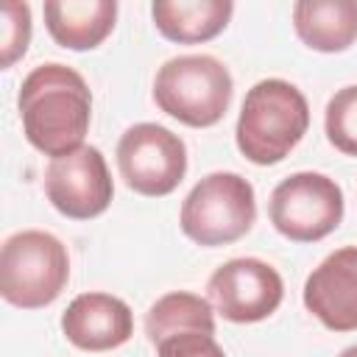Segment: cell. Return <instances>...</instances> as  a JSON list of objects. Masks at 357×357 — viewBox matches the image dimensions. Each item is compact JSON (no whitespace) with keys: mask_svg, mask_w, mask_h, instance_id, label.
<instances>
[{"mask_svg":"<svg viewBox=\"0 0 357 357\" xmlns=\"http://www.w3.org/2000/svg\"><path fill=\"white\" fill-rule=\"evenodd\" d=\"M159 357H226L223 349L218 346L215 335L201 332V329H187V332H173L156 343Z\"/></svg>","mask_w":357,"mask_h":357,"instance_id":"obj_18","label":"cell"},{"mask_svg":"<svg viewBox=\"0 0 357 357\" xmlns=\"http://www.w3.org/2000/svg\"><path fill=\"white\" fill-rule=\"evenodd\" d=\"M271 223L293 243H315L343 220V190L335 178L312 170L282 178L271 192Z\"/></svg>","mask_w":357,"mask_h":357,"instance_id":"obj_6","label":"cell"},{"mask_svg":"<svg viewBox=\"0 0 357 357\" xmlns=\"http://www.w3.org/2000/svg\"><path fill=\"white\" fill-rule=\"evenodd\" d=\"M231 0H156L151 6L156 31L178 45L215 39L231 20Z\"/></svg>","mask_w":357,"mask_h":357,"instance_id":"obj_13","label":"cell"},{"mask_svg":"<svg viewBox=\"0 0 357 357\" xmlns=\"http://www.w3.org/2000/svg\"><path fill=\"white\" fill-rule=\"evenodd\" d=\"M340 357H357V346H349V349H343V351H340Z\"/></svg>","mask_w":357,"mask_h":357,"instance_id":"obj_19","label":"cell"},{"mask_svg":"<svg viewBox=\"0 0 357 357\" xmlns=\"http://www.w3.org/2000/svg\"><path fill=\"white\" fill-rule=\"evenodd\" d=\"M61 332L81 351H112L134 335V315L112 293H81L67 304Z\"/></svg>","mask_w":357,"mask_h":357,"instance_id":"obj_11","label":"cell"},{"mask_svg":"<svg viewBox=\"0 0 357 357\" xmlns=\"http://www.w3.org/2000/svg\"><path fill=\"white\" fill-rule=\"evenodd\" d=\"M298 39L321 53H340L357 39L354 0H298L293 6Z\"/></svg>","mask_w":357,"mask_h":357,"instance_id":"obj_14","label":"cell"},{"mask_svg":"<svg viewBox=\"0 0 357 357\" xmlns=\"http://www.w3.org/2000/svg\"><path fill=\"white\" fill-rule=\"evenodd\" d=\"M123 181L148 198L170 195L187 173V148L178 134L159 123H137L117 142Z\"/></svg>","mask_w":357,"mask_h":357,"instance_id":"obj_7","label":"cell"},{"mask_svg":"<svg viewBox=\"0 0 357 357\" xmlns=\"http://www.w3.org/2000/svg\"><path fill=\"white\" fill-rule=\"evenodd\" d=\"M114 0H47L45 25L56 45L67 50H92L114 28Z\"/></svg>","mask_w":357,"mask_h":357,"instance_id":"obj_12","label":"cell"},{"mask_svg":"<svg viewBox=\"0 0 357 357\" xmlns=\"http://www.w3.org/2000/svg\"><path fill=\"white\" fill-rule=\"evenodd\" d=\"M231 73L215 56H176L165 61L153 78L156 106L192 128H209L223 120L231 103Z\"/></svg>","mask_w":357,"mask_h":357,"instance_id":"obj_3","label":"cell"},{"mask_svg":"<svg viewBox=\"0 0 357 357\" xmlns=\"http://www.w3.org/2000/svg\"><path fill=\"white\" fill-rule=\"evenodd\" d=\"M0 67L8 70L20 56H25L31 42V8L28 3L6 0L0 11Z\"/></svg>","mask_w":357,"mask_h":357,"instance_id":"obj_17","label":"cell"},{"mask_svg":"<svg viewBox=\"0 0 357 357\" xmlns=\"http://www.w3.org/2000/svg\"><path fill=\"white\" fill-rule=\"evenodd\" d=\"M257 220V198L240 173L204 176L181 204V231L206 248L229 245L251 231Z\"/></svg>","mask_w":357,"mask_h":357,"instance_id":"obj_5","label":"cell"},{"mask_svg":"<svg viewBox=\"0 0 357 357\" xmlns=\"http://www.w3.org/2000/svg\"><path fill=\"white\" fill-rule=\"evenodd\" d=\"M324 128H326L329 142L340 153L357 156V84L343 86L329 98Z\"/></svg>","mask_w":357,"mask_h":357,"instance_id":"obj_16","label":"cell"},{"mask_svg":"<svg viewBox=\"0 0 357 357\" xmlns=\"http://www.w3.org/2000/svg\"><path fill=\"white\" fill-rule=\"evenodd\" d=\"M187 329H201V332L215 335L212 304L195 293H187V290L165 293L145 312V335L153 346L162 337H167L173 332H187Z\"/></svg>","mask_w":357,"mask_h":357,"instance_id":"obj_15","label":"cell"},{"mask_svg":"<svg viewBox=\"0 0 357 357\" xmlns=\"http://www.w3.org/2000/svg\"><path fill=\"white\" fill-rule=\"evenodd\" d=\"M45 192L53 209L64 218H98L109 209L114 195V184L103 153L92 145H81L78 151L53 159L45 170Z\"/></svg>","mask_w":357,"mask_h":357,"instance_id":"obj_9","label":"cell"},{"mask_svg":"<svg viewBox=\"0 0 357 357\" xmlns=\"http://www.w3.org/2000/svg\"><path fill=\"white\" fill-rule=\"evenodd\" d=\"M25 139L45 156H67L81 148L92 120V92L81 73L50 61L33 67L17 95Z\"/></svg>","mask_w":357,"mask_h":357,"instance_id":"obj_1","label":"cell"},{"mask_svg":"<svg viewBox=\"0 0 357 357\" xmlns=\"http://www.w3.org/2000/svg\"><path fill=\"white\" fill-rule=\"evenodd\" d=\"M70 279V257L59 237L39 229L11 234L0 251V296L20 310L53 304Z\"/></svg>","mask_w":357,"mask_h":357,"instance_id":"obj_4","label":"cell"},{"mask_svg":"<svg viewBox=\"0 0 357 357\" xmlns=\"http://www.w3.org/2000/svg\"><path fill=\"white\" fill-rule=\"evenodd\" d=\"M304 307L332 332L357 329V245L332 251L307 276Z\"/></svg>","mask_w":357,"mask_h":357,"instance_id":"obj_10","label":"cell"},{"mask_svg":"<svg viewBox=\"0 0 357 357\" xmlns=\"http://www.w3.org/2000/svg\"><path fill=\"white\" fill-rule=\"evenodd\" d=\"M209 304L234 324L265 321L282 304L284 284L273 265L257 257H237L223 262L206 282Z\"/></svg>","mask_w":357,"mask_h":357,"instance_id":"obj_8","label":"cell"},{"mask_svg":"<svg viewBox=\"0 0 357 357\" xmlns=\"http://www.w3.org/2000/svg\"><path fill=\"white\" fill-rule=\"evenodd\" d=\"M307 126L310 106L301 89L282 78H265L243 98L237 148L254 165H276L301 142Z\"/></svg>","mask_w":357,"mask_h":357,"instance_id":"obj_2","label":"cell"}]
</instances>
